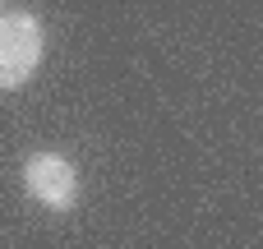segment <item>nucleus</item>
I'll return each instance as SVG.
<instances>
[{
    "label": "nucleus",
    "mask_w": 263,
    "mask_h": 249,
    "mask_svg": "<svg viewBox=\"0 0 263 249\" xmlns=\"http://www.w3.org/2000/svg\"><path fill=\"white\" fill-rule=\"evenodd\" d=\"M46 51V32L32 14H0V92L23 88Z\"/></svg>",
    "instance_id": "f257e3e1"
},
{
    "label": "nucleus",
    "mask_w": 263,
    "mask_h": 249,
    "mask_svg": "<svg viewBox=\"0 0 263 249\" xmlns=\"http://www.w3.org/2000/svg\"><path fill=\"white\" fill-rule=\"evenodd\" d=\"M23 189H28L32 203H42L51 213H69L79 203V194H83V180L69 166V157H60V152H32L23 162Z\"/></svg>",
    "instance_id": "f03ea898"
},
{
    "label": "nucleus",
    "mask_w": 263,
    "mask_h": 249,
    "mask_svg": "<svg viewBox=\"0 0 263 249\" xmlns=\"http://www.w3.org/2000/svg\"><path fill=\"white\" fill-rule=\"evenodd\" d=\"M0 14H5V0H0Z\"/></svg>",
    "instance_id": "7ed1b4c3"
}]
</instances>
